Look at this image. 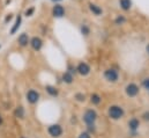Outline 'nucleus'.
<instances>
[{
	"label": "nucleus",
	"instance_id": "1",
	"mask_svg": "<svg viewBox=\"0 0 149 138\" xmlns=\"http://www.w3.org/2000/svg\"><path fill=\"white\" fill-rule=\"evenodd\" d=\"M123 114H124L123 109L120 107H118V106H113V107H111L109 109V115H110V117H112L113 120L120 118L123 116Z\"/></svg>",
	"mask_w": 149,
	"mask_h": 138
},
{
	"label": "nucleus",
	"instance_id": "2",
	"mask_svg": "<svg viewBox=\"0 0 149 138\" xmlns=\"http://www.w3.org/2000/svg\"><path fill=\"white\" fill-rule=\"evenodd\" d=\"M52 14L54 18H63L65 15V8L59 5V4H56L53 6V9H52Z\"/></svg>",
	"mask_w": 149,
	"mask_h": 138
},
{
	"label": "nucleus",
	"instance_id": "3",
	"mask_svg": "<svg viewBox=\"0 0 149 138\" xmlns=\"http://www.w3.org/2000/svg\"><path fill=\"white\" fill-rule=\"evenodd\" d=\"M95 120H96V113H95L94 110H88V111L84 114V121H86L88 124L94 123Z\"/></svg>",
	"mask_w": 149,
	"mask_h": 138
},
{
	"label": "nucleus",
	"instance_id": "4",
	"mask_svg": "<svg viewBox=\"0 0 149 138\" xmlns=\"http://www.w3.org/2000/svg\"><path fill=\"white\" fill-rule=\"evenodd\" d=\"M49 132H50L51 136H53V137H58V136L61 135V128H60V125H58V124L51 125V127L49 128Z\"/></svg>",
	"mask_w": 149,
	"mask_h": 138
},
{
	"label": "nucleus",
	"instance_id": "5",
	"mask_svg": "<svg viewBox=\"0 0 149 138\" xmlns=\"http://www.w3.org/2000/svg\"><path fill=\"white\" fill-rule=\"evenodd\" d=\"M30 45H31V48L34 50L38 51V50H40V48L43 45V42H42V39L39 37H33L31 41H30Z\"/></svg>",
	"mask_w": 149,
	"mask_h": 138
},
{
	"label": "nucleus",
	"instance_id": "6",
	"mask_svg": "<svg viewBox=\"0 0 149 138\" xmlns=\"http://www.w3.org/2000/svg\"><path fill=\"white\" fill-rule=\"evenodd\" d=\"M89 9H90V12H91L94 15L100 16V15H102V14H103V9H102L100 6H97V5L93 4V2H90V4H89Z\"/></svg>",
	"mask_w": 149,
	"mask_h": 138
},
{
	"label": "nucleus",
	"instance_id": "7",
	"mask_svg": "<svg viewBox=\"0 0 149 138\" xmlns=\"http://www.w3.org/2000/svg\"><path fill=\"white\" fill-rule=\"evenodd\" d=\"M138 92H139V88H138V86L134 85V84H131V85H128V86L126 87V93H127L130 96L136 95Z\"/></svg>",
	"mask_w": 149,
	"mask_h": 138
},
{
	"label": "nucleus",
	"instance_id": "8",
	"mask_svg": "<svg viewBox=\"0 0 149 138\" xmlns=\"http://www.w3.org/2000/svg\"><path fill=\"white\" fill-rule=\"evenodd\" d=\"M105 77L110 81H116L118 79V73L114 70H108V71H105Z\"/></svg>",
	"mask_w": 149,
	"mask_h": 138
},
{
	"label": "nucleus",
	"instance_id": "9",
	"mask_svg": "<svg viewBox=\"0 0 149 138\" xmlns=\"http://www.w3.org/2000/svg\"><path fill=\"white\" fill-rule=\"evenodd\" d=\"M27 98H28V101H29L30 104H35V102H37L38 101L39 95H38L37 92H35V91H30V92L28 93Z\"/></svg>",
	"mask_w": 149,
	"mask_h": 138
},
{
	"label": "nucleus",
	"instance_id": "10",
	"mask_svg": "<svg viewBox=\"0 0 149 138\" xmlns=\"http://www.w3.org/2000/svg\"><path fill=\"white\" fill-rule=\"evenodd\" d=\"M77 71H79V73H80V74L86 75V74H88V73H89L90 68H89L86 63H81V64H79V66H77Z\"/></svg>",
	"mask_w": 149,
	"mask_h": 138
},
{
	"label": "nucleus",
	"instance_id": "11",
	"mask_svg": "<svg viewBox=\"0 0 149 138\" xmlns=\"http://www.w3.org/2000/svg\"><path fill=\"white\" fill-rule=\"evenodd\" d=\"M17 42H19V44H20L21 46H27L28 43H29L30 41H29V37H28V35L27 34H21L20 36H19Z\"/></svg>",
	"mask_w": 149,
	"mask_h": 138
},
{
	"label": "nucleus",
	"instance_id": "12",
	"mask_svg": "<svg viewBox=\"0 0 149 138\" xmlns=\"http://www.w3.org/2000/svg\"><path fill=\"white\" fill-rule=\"evenodd\" d=\"M119 5L123 11H130L132 7V1L131 0H119Z\"/></svg>",
	"mask_w": 149,
	"mask_h": 138
},
{
	"label": "nucleus",
	"instance_id": "13",
	"mask_svg": "<svg viewBox=\"0 0 149 138\" xmlns=\"http://www.w3.org/2000/svg\"><path fill=\"white\" fill-rule=\"evenodd\" d=\"M21 21H22V18H21V15H19V16L16 18V21H15L14 27H13L12 30H10V34H14V33L19 29V27H20V25H21Z\"/></svg>",
	"mask_w": 149,
	"mask_h": 138
},
{
	"label": "nucleus",
	"instance_id": "14",
	"mask_svg": "<svg viewBox=\"0 0 149 138\" xmlns=\"http://www.w3.org/2000/svg\"><path fill=\"white\" fill-rule=\"evenodd\" d=\"M63 79H64V81H66V82H68V84H71L72 80H73V78H72V75H71L70 73H65V74L63 75Z\"/></svg>",
	"mask_w": 149,
	"mask_h": 138
},
{
	"label": "nucleus",
	"instance_id": "15",
	"mask_svg": "<svg viewBox=\"0 0 149 138\" xmlns=\"http://www.w3.org/2000/svg\"><path fill=\"white\" fill-rule=\"evenodd\" d=\"M125 21H126V19H125L123 15H120V16H118V18L114 20V23H116V25H123Z\"/></svg>",
	"mask_w": 149,
	"mask_h": 138
},
{
	"label": "nucleus",
	"instance_id": "16",
	"mask_svg": "<svg viewBox=\"0 0 149 138\" xmlns=\"http://www.w3.org/2000/svg\"><path fill=\"white\" fill-rule=\"evenodd\" d=\"M130 127H131L132 129H136V128L139 127V121H138V120H132V121L130 122Z\"/></svg>",
	"mask_w": 149,
	"mask_h": 138
},
{
	"label": "nucleus",
	"instance_id": "17",
	"mask_svg": "<svg viewBox=\"0 0 149 138\" xmlns=\"http://www.w3.org/2000/svg\"><path fill=\"white\" fill-rule=\"evenodd\" d=\"M100 101H101V99H100V96H98V95H96V94L91 95V102H93V104H100Z\"/></svg>",
	"mask_w": 149,
	"mask_h": 138
},
{
	"label": "nucleus",
	"instance_id": "18",
	"mask_svg": "<svg viewBox=\"0 0 149 138\" xmlns=\"http://www.w3.org/2000/svg\"><path fill=\"white\" fill-rule=\"evenodd\" d=\"M46 89H47V92H49L51 95H57V93H58V92H57V89H54V88H53V87H51V86H47V87H46Z\"/></svg>",
	"mask_w": 149,
	"mask_h": 138
},
{
	"label": "nucleus",
	"instance_id": "19",
	"mask_svg": "<svg viewBox=\"0 0 149 138\" xmlns=\"http://www.w3.org/2000/svg\"><path fill=\"white\" fill-rule=\"evenodd\" d=\"M15 114H16V116H19V117H22V116H23V109H22L21 107H19V109H16Z\"/></svg>",
	"mask_w": 149,
	"mask_h": 138
},
{
	"label": "nucleus",
	"instance_id": "20",
	"mask_svg": "<svg viewBox=\"0 0 149 138\" xmlns=\"http://www.w3.org/2000/svg\"><path fill=\"white\" fill-rule=\"evenodd\" d=\"M34 11H35V8H34V7H31V8L27 9V11H26V15H27V16H31V14L34 13Z\"/></svg>",
	"mask_w": 149,
	"mask_h": 138
},
{
	"label": "nucleus",
	"instance_id": "21",
	"mask_svg": "<svg viewBox=\"0 0 149 138\" xmlns=\"http://www.w3.org/2000/svg\"><path fill=\"white\" fill-rule=\"evenodd\" d=\"M81 30H82V33L84 35H88L89 34V29L86 27V26H82V28H81Z\"/></svg>",
	"mask_w": 149,
	"mask_h": 138
},
{
	"label": "nucleus",
	"instance_id": "22",
	"mask_svg": "<svg viewBox=\"0 0 149 138\" xmlns=\"http://www.w3.org/2000/svg\"><path fill=\"white\" fill-rule=\"evenodd\" d=\"M79 138H90V136H89V135H88L87 132H84V134H81Z\"/></svg>",
	"mask_w": 149,
	"mask_h": 138
},
{
	"label": "nucleus",
	"instance_id": "23",
	"mask_svg": "<svg viewBox=\"0 0 149 138\" xmlns=\"http://www.w3.org/2000/svg\"><path fill=\"white\" fill-rule=\"evenodd\" d=\"M10 19H12V14H9V15H8L7 18H6V22H8V21H9Z\"/></svg>",
	"mask_w": 149,
	"mask_h": 138
},
{
	"label": "nucleus",
	"instance_id": "24",
	"mask_svg": "<svg viewBox=\"0 0 149 138\" xmlns=\"http://www.w3.org/2000/svg\"><path fill=\"white\" fill-rule=\"evenodd\" d=\"M145 86H146V87H148V88H149V79H147V80L145 81Z\"/></svg>",
	"mask_w": 149,
	"mask_h": 138
},
{
	"label": "nucleus",
	"instance_id": "25",
	"mask_svg": "<svg viewBox=\"0 0 149 138\" xmlns=\"http://www.w3.org/2000/svg\"><path fill=\"white\" fill-rule=\"evenodd\" d=\"M147 52H148V55H149V45H147Z\"/></svg>",
	"mask_w": 149,
	"mask_h": 138
},
{
	"label": "nucleus",
	"instance_id": "26",
	"mask_svg": "<svg viewBox=\"0 0 149 138\" xmlns=\"http://www.w3.org/2000/svg\"><path fill=\"white\" fill-rule=\"evenodd\" d=\"M1 122H2V120H1V116H0V124H1Z\"/></svg>",
	"mask_w": 149,
	"mask_h": 138
},
{
	"label": "nucleus",
	"instance_id": "27",
	"mask_svg": "<svg viewBox=\"0 0 149 138\" xmlns=\"http://www.w3.org/2000/svg\"><path fill=\"white\" fill-rule=\"evenodd\" d=\"M52 1H60V0H52Z\"/></svg>",
	"mask_w": 149,
	"mask_h": 138
}]
</instances>
